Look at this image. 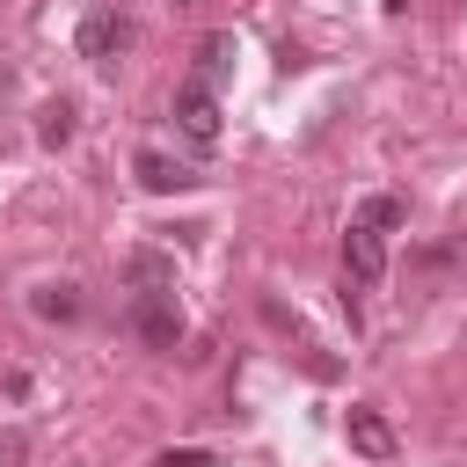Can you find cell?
I'll return each mask as SVG.
<instances>
[{
    "instance_id": "cell-1",
    "label": "cell",
    "mask_w": 467,
    "mask_h": 467,
    "mask_svg": "<svg viewBox=\"0 0 467 467\" xmlns=\"http://www.w3.org/2000/svg\"><path fill=\"white\" fill-rule=\"evenodd\" d=\"M73 44H80V58H88V66H117V58L139 44V29H131V15H117V7H95V15L80 22V36H73Z\"/></svg>"
},
{
    "instance_id": "cell-2",
    "label": "cell",
    "mask_w": 467,
    "mask_h": 467,
    "mask_svg": "<svg viewBox=\"0 0 467 467\" xmlns=\"http://www.w3.org/2000/svg\"><path fill=\"white\" fill-rule=\"evenodd\" d=\"M168 117H175V131L204 153V146H219V95L212 88H197V80H182L175 88V102H168Z\"/></svg>"
},
{
    "instance_id": "cell-3",
    "label": "cell",
    "mask_w": 467,
    "mask_h": 467,
    "mask_svg": "<svg viewBox=\"0 0 467 467\" xmlns=\"http://www.w3.org/2000/svg\"><path fill=\"white\" fill-rule=\"evenodd\" d=\"M131 328H139L146 350H175V343H182V306H175V292H131Z\"/></svg>"
},
{
    "instance_id": "cell-4",
    "label": "cell",
    "mask_w": 467,
    "mask_h": 467,
    "mask_svg": "<svg viewBox=\"0 0 467 467\" xmlns=\"http://www.w3.org/2000/svg\"><path fill=\"white\" fill-rule=\"evenodd\" d=\"M343 270H350L358 285H379V277H387V241H379L372 226H358V219H350V234H343Z\"/></svg>"
},
{
    "instance_id": "cell-5",
    "label": "cell",
    "mask_w": 467,
    "mask_h": 467,
    "mask_svg": "<svg viewBox=\"0 0 467 467\" xmlns=\"http://www.w3.org/2000/svg\"><path fill=\"white\" fill-rule=\"evenodd\" d=\"M234 58H241V44H234L226 29H212V36H197V73H190V80L219 95V88L234 80Z\"/></svg>"
},
{
    "instance_id": "cell-6",
    "label": "cell",
    "mask_w": 467,
    "mask_h": 467,
    "mask_svg": "<svg viewBox=\"0 0 467 467\" xmlns=\"http://www.w3.org/2000/svg\"><path fill=\"white\" fill-rule=\"evenodd\" d=\"M131 175H139V190H153V197H175V190H190V182H197V168H190V161H168V153H153V146L131 161Z\"/></svg>"
},
{
    "instance_id": "cell-7",
    "label": "cell",
    "mask_w": 467,
    "mask_h": 467,
    "mask_svg": "<svg viewBox=\"0 0 467 467\" xmlns=\"http://www.w3.org/2000/svg\"><path fill=\"white\" fill-rule=\"evenodd\" d=\"M343 431H350V445H358L365 460H394V445H401V438H394V423H387L379 409H365V401L343 416Z\"/></svg>"
},
{
    "instance_id": "cell-8",
    "label": "cell",
    "mask_w": 467,
    "mask_h": 467,
    "mask_svg": "<svg viewBox=\"0 0 467 467\" xmlns=\"http://www.w3.org/2000/svg\"><path fill=\"white\" fill-rule=\"evenodd\" d=\"M124 285H131V292H175V255H161V248H131Z\"/></svg>"
},
{
    "instance_id": "cell-9",
    "label": "cell",
    "mask_w": 467,
    "mask_h": 467,
    "mask_svg": "<svg viewBox=\"0 0 467 467\" xmlns=\"http://www.w3.org/2000/svg\"><path fill=\"white\" fill-rule=\"evenodd\" d=\"M29 314L36 321H80V285H36L29 292Z\"/></svg>"
},
{
    "instance_id": "cell-10",
    "label": "cell",
    "mask_w": 467,
    "mask_h": 467,
    "mask_svg": "<svg viewBox=\"0 0 467 467\" xmlns=\"http://www.w3.org/2000/svg\"><path fill=\"white\" fill-rule=\"evenodd\" d=\"M36 139H44V146H66V139H73V102H44Z\"/></svg>"
},
{
    "instance_id": "cell-11",
    "label": "cell",
    "mask_w": 467,
    "mask_h": 467,
    "mask_svg": "<svg viewBox=\"0 0 467 467\" xmlns=\"http://www.w3.org/2000/svg\"><path fill=\"white\" fill-rule=\"evenodd\" d=\"M409 212H401V197H365L358 204V226H372V234H387V226H401Z\"/></svg>"
},
{
    "instance_id": "cell-12",
    "label": "cell",
    "mask_w": 467,
    "mask_h": 467,
    "mask_svg": "<svg viewBox=\"0 0 467 467\" xmlns=\"http://www.w3.org/2000/svg\"><path fill=\"white\" fill-rule=\"evenodd\" d=\"M153 467H219V460H212L204 445H175V452H161Z\"/></svg>"
},
{
    "instance_id": "cell-13",
    "label": "cell",
    "mask_w": 467,
    "mask_h": 467,
    "mask_svg": "<svg viewBox=\"0 0 467 467\" xmlns=\"http://www.w3.org/2000/svg\"><path fill=\"white\" fill-rule=\"evenodd\" d=\"M22 460H29V438L15 423H0V467H22Z\"/></svg>"
},
{
    "instance_id": "cell-14",
    "label": "cell",
    "mask_w": 467,
    "mask_h": 467,
    "mask_svg": "<svg viewBox=\"0 0 467 467\" xmlns=\"http://www.w3.org/2000/svg\"><path fill=\"white\" fill-rule=\"evenodd\" d=\"M175 7H197V0H175Z\"/></svg>"
}]
</instances>
